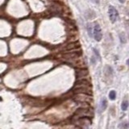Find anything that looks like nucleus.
I'll list each match as a JSON object with an SVG mask.
<instances>
[{
    "label": "nucleus",
    "instance_id": "7ed1b4c3",
    "mask_svg": "<svg viewBox=\"0 0 129 129\" xmlns=\"http://www.w3.org/2000/svg\"><path fill=\"white\" fill-rule=\"evenodd\" d=\"M73 99H74L75 102H79V103H83V104H89L92 102L91 95H87L83 94H75Z\"/></svg>",
    "mask_w": 129,
    "mask_h": 129
},
{
    "label": "nucleus",
    "instance_id": "0eeeda50",
    "mask_svg": "<svg viewBox=\"0 0 129 129\" xmlns=\"http://www.w3.org/2000/svg\"><path fill=\"white\" fill-rule=\"evenodd\" d=\"M89 76V70L86 67H78L75 70V77L77 79L85 78Z\"/></svg>",
    "mask_w": 129,
    "mask_h": 129
},
{
    "label": "nucleus",
    "instance_id": "6e6552de",
    "mask_svg": "<svg viewBox=\"0 0 129 129\" xmlns=\"http://www.w3.org/2000/svg\"><path fill=\"white\" fill-rule=\"evenodd\" d=\"M81 44L78 41H73L68 43L64 47V52H69V51H73V50L80 49Z\"/></svg>",
    "mask_w": 129,
    "mask_h": 129
},
{
    "label": "nucleus",
    "instance_id": "9b49d317",
    "mask_svg": "<svg viewBox=\"0 0 129 129\" xmlns=\"http://www.w3.org/2000/svg\"><path fill=\"white\" fill-rule=\"evenodd\" d=\"M119 40H120V42L122 44H125L127 42V37H126V35L124 32H121L120 34L119 35Z\"/></svg>",
    "mask_w": 129,
    "mask_h": 129
},
{
    "label": "nucleus",
    "instance_id": "412c9836",
    "mask_svg": "<svg viewBox=\"0 0 129 129\" xmlns=\"http://www.w3.org/2000/svg\"><path fill=\"white\" fill-rule=\"evenodd\" d=\"M127 64H128V65L129 66V59L127 60Z\"/></svg>",
    "mask_w": 129,
    "mask_h": 129
},
{
    "label": "nucleus",
    "instance_id": "f3484780",
    "mask_svg": "<svg viewBox=\"0 0 129 129\" xmlns=\"http://www.w3.org/2000/svg\"><path fill=\"white\" fill-rule=\"evenodd\" d=\"M93 52L94 53V56L96 57L98 59H99V60H101V56H100L99 51H98L96 49H93Z\"/></svg>",
    "mask_w": 129,
    "mask_h": 129
},
{
    "label": "nucleus",
    "instance_id": "aec40b11",
    "mask_svg": "<svg viewBox=\"0 0 129 129\" xmlns=\"http://www.w3.org/2000/svg\"><path fill=\"white\" fill-rule=\"evenodd\" d=\"M125 1H126V0H119V2L120 3H125Z\"/></svg>",
    "mask_w": 129,
    "mask_h": 129
},
{
    "label": "nucleus",
    "instance_id": "2eb2a0df",
    "mask_svg": "<svg viewBox=\"0 0 129 129\" xmlns=\"http://www.w3.org/2000/svg\"><path fill=\"white\" fill-rule=\"evenodd\" d=\"M109 98L111 100H115L116 98V92L115 91V90H111V91H110L109 93Z\"/></svg>",
    "mask_w": 129,
    "mask_h": 129
},
{
    "label": "nucleus",
    "instance_id": "f257e3e1",
    "mask_svg": "<svg viewBox=\"0 0 129 129\" xmlns=\"http://www.w3.org/2000/svg\"><path fill=\"white\" fill-rule=\"evenodd\" d=\"M92 111L88 108H85V107H82V108L77 109V111L74 112L73 115L72 117L73 120L78 121V119L82 118V117H91L92 116Z\"/></svg>",
    "mask_w": 129,
    "mask_h": 129
},
{
    "label": "nucleus",
    "instance_id": "ddd939ff",
    "mask_svg": "<svg viewBox=\"0 0 129 129\" xmlns=\"http://www.w3.org/2000/svg\"><path fill=\"white\" fill-rule=\"evenodd\" d=\"M86 29H87V32L88 34L90 37L93 36V30H92V26H91V23H87V26H86Z\"/></svg>",
    "mask_w": 129,
    "mask_h": 129
},
{
    "label": "nucleus",
    "instance_id": "f8f14e48",
    "mask_svg": "<svg viewBox=\"0 0 129 129\" xmlns=\"http://www.w3.org/2000/svg\"><path fill=\"white\" fill-rule=\"evenodd\" d=\"M107 107V101L106 99H103L101 102V110L102 111H104Z\"/></svg>",
    "mask_w": 129,
    "mask_h": 129
},
{
    "label": "nucleus",
    "instance_id": "f03ea898",
    "mask_svg": "<svg viewBox=\"0 0 129 129\" xmlns=\"http://www.w3.org/2000/svg\"><path fill=\"white\" fill-rule=\"evenodd\" d=\"M82 55V51L81 49L73 50V51L64 52L62 53V57L68 61H77Z\"/></svg>",
    "mask_w": 129,
    "mask_h": 129
},
{
    "label": "nucleus",
    "instance_id": "4468645a",
    "mask_svg": "<svg viewBox=\"0 0 129 129\" xmlns=\"http://www.w3.org/2000/svg\"><path fill=\"white\" fill-rule=\"evenodd\" d=\"M128 107V100H124L121 104V108L123 111H127Z\"/></svg>",
    "mask_w": 129,
    "mask_h": 129
},
{
    "label": "nucleus",
    "instance_id": "423d86ee",
    "mask_svg": "<svg viewBox=\"0 0 129 129\" xmlns=\"http://www.w3.org/2000/svg\"><path fill=\"white\" fill-rule=\"evenodd\" d=\"M93 36L96 41H101L102 38V28L98 23H95L93 27Z\"/></svg>",
    "mask_w": 129,
    "mask_h": 129
},
{
    "label": "nucleus",
    "instance_id": "20e7f679",
    "mask_svg": "<svg viewBox=\"0 0 129 129\" xmlns=\"http://www.w3.org/2000/svg\"><path fill=\"white\" fill-rule=\"evenodd\" d=\"M71 91L73 94H83L87 95H92V89L91 87H82V86H74Z\"/></svg>",
    "mask_w": 129,
    "mask_h": 129
},
{
    "label": "nucleus",
    "instance_id": "1a4fd4ad",
    "mask_svg": "<svg viewBox=\"0 0 129 129\" xmlns=\"http://www.w3.org/2000/svg\"><path fill=\"white\" fill-rule=\"evenodd\" d=\"M74 86H82V87H91V82L86 78H79L74 83Z\"/></svg>",
    "mask_w": 129,
    "mask_h": 129
},
{
    "label": "nucleus",
    "instance_id": "dca6fc26",
    "mask_svg": "<svg viewBox=\"0 0 129 129\" xmlns=\"http://www.w3.org/2000/svg\"><path fill=\"white\" fill-rule=\"evenodd\" d=\"M106 73H107V75H112V73H113V70H112V69L111 66H109V65H107L106 66Z\"/></svg>",
    "mask_w": 129,
    "mask_h": 129
},
{
    "label": "nucleus",
    "instance_id": "9d476101",
    "mask_svg": "<svg viewBox=\"0 0 129 129\" xmlns=\"http://www.w3.org/2000/svg\"><path fill=\"white\" fill-rule=\"evenodd\" d=\"M85 16L86 19H89V20H92V19L95 18V16H96V14L94 11L92 10H87L86 11L85 13Z\"/></svg>",
    "mask_w": 129,
    "mask_h": 129
},
{
    "label": "nucleus",
    "instance_id": "6ab92c4d",
    "mask_svg": "<svg viewBox=\"0 0 129 129\" xmlns=\"http://www.w3.org/2000/svg\"><path fill=\"white\" fill-rule=\"evenodd\" d=\"M91 1L96 4H99V0H91Z\"/></svg>",
    "mask_w": 129,
    "mask_h": 129
},
{
    "label": "nucleus",
    "instance_id": "a211bd4d",
    "mask_svg": "<svg viewBox=\"0 0 129 129\" xmlns=\"http://www.w3.org/2000/svg\"><path fill=\"white\" fill-rule=\"evenodd\" d=\"M90 61H91V64H93L96 63V57H95L94 55V56H92V57H91V59H90Z\"/></svg>",
    "mask_w": 129,
    "mask_h": 129
},
{
    "label": "nucleus",
    "instance_id": "39448f33",
    "mask_svg": "<svg viewBox=\"0 0 129 129\" xmlns=\"http://www.w3.org/2000/svg\"><path fill=\"white\" fill-rule=\"evenodd\" d=\"M108 15L109 19L112 23H115L119 18V13L117 9L113 6H109L108 7Z\"/></svg>",
    "mask_w": 129,
    "mask_h": 129
}]
</instances>
